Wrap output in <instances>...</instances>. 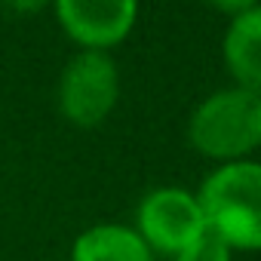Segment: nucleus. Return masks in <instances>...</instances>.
<instances>
[{"label":"nucleus","instance_id":"0eeeda50","mask_svg":"<svg viewBox=\"0 0 261 261\" xmlns=\"http://www.w3.org/2000/svg\"><path fill=\"white\" fill-rule=\"evenodd\" d=\"M71 261H154V255L136 230L98 224L74 243Z\"/></svg>","mask_w":261,"mask_h":261},{"label":"nucleus","instance_id":"7ed1b4c3","mask_svg":"<svg viewBox=\"0 0 261 261\" xmlns=\"http://www.w3.org/2000/svg\"><path fill=\"white\" fill-rule=\"evenodd\" d=\"M117 92L120 80L114 62L98 49H86L68 62L59 83V105L74 126H95L111 114Z\"/></svg>","mask_w":261,"mask_h":261},{"label":"nucleus","instance_id":"39448f33","mask_svg":"<svg viewBox=\"0 0 261 261\" xmlns=\"http://www.w3.org/2000/svg\"><path fill=\"white\" fill-rule=\"evenodd\" d=\"M56 10L65 31L98 53L120 43L136 22V4L129 0H62Z\"/></svg>","mask_w":261,"mask_h":261},{"label":"nucleus","instance_id":"f257e3e1","mask_svg":"<svg viewBox=\"0 0 261 261\" xmlns=\"http://www.w3.org/2000/svg\"><path fill=\"white\" fill-rule=\"evenodd\" d=\"M206 227L230 249H261V163H227L200 191Z\"/></svg>","mask_w":261,"mask_h":261},{"label":"nucleus","instance_id":"423d86ee","mask_svg":"<svg viewBox=\"0 0 261 261\" xmlns=\"http://www.w3.org/2000/svg\"><path fill=\"white\" fill-rule=\"evenodd\" d=\"M224 62L240 89L261 95V7H246L224 34Z\"/></svg>","mask_w":261,"mask_h":261},{"label":"nucleus","instance_id":"20e7f679","mask_svg":"<svg viewBox=\"0 0 261 261\" xmlns=\"http://www.w3.org/2000/svg\"><path fill=\"white\" fill-rule=\"evenodd\" d=\"M139 230L148 249L178 255L206 230V218L197 197L178 188H163L148 194L139 206Z\"/></svg>","mask_w":261,"mask_h":261},{"label":"nucleus","instance_id":"6e6552de","mask_svg":"<svg viewBox=\"0 0 261 261\" xmlns=\"http://www.w3.org/2000/svg\"><path fill=\"white\" fill-rule=\"evenodd\" d=\"M175 261H230V246L215 233V230H203L191 246H185Z\"/></svg>","mask_w":261,"mask_h":261},{"label":"nucleus","instance_id":"f03ea898","mask_svg":"<svg viewBox=\"0 0 261 261\" xmlns=\"http://www.w3.org/2000/svg\"><path fill=\"white\" fill-rule=\"evenodd\" d=\"M191 145L215 160H237L261 145V95L221 89L209 95L188 123Z\"/></svg>","mask_w":261,"mask_h":261}]
</instances>
